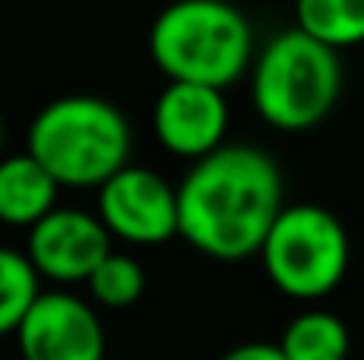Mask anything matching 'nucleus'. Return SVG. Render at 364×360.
<instances>
[{"label":"nucleus","instance_id":"1","mask_svg":"<svg viewBox=\"0 0 364 360\" xmlns=\"http://www.w3.org/2000/svg\"><path fill=\"white\" fill-rule=\"evenodd\" d=\"M181 237L216 261L262 254L283 205V173L276 159L255 145H223L198 159L181 187Z\"/></svg>","mask_w":364,"mask_h":360},{"label":"nucleus","instance_id":"2","mask_svg":"<svg viewBox=\"0 0 364 360\" xmlns=\"http://www.w3.org/2000/svg\"><path fill=\"white\" fill-rule=\"evenodd\" d=\"M255 28L230 0H170L149 28V57L166 82L230 89L251 75Z\"/></svg>","mask_w":364,"mask_h":360},{"label":"nucleus","instance_id":"3","mask_svg":"<svg viewBox=\"0 0 364 360\" xmlns=\"http://www.w3.org/2000/svg\"><path fill=\"white\" fill-rule=\"evenodd\" d=\"M25 148L60 187H103L131 159V124L110 99L60 96L32 117Z\"/></svg>","mask_w":364,"mask_h":360},{"label":"nucleus","instance_id":"4","mask_svg":"<svg viewBox=\"0 0 364 360\" xmlns=\"http://www.w3.org/2000/svg\"><path fill=\"white\" fill-rule=\"evenodd\" d=\"M251 107L276 131H308L333 114L343 92L340 50L294 28L276 32L251 64Z\"/></svg>","mask_w":364,"mask_h":360},{"label":"nucleus","instance_id":"5","mask_svg":"<svg viewBox=\"0 0 364 360\" xmlns=\"http://www.w3.org/2000/svg\"><path fill=\"white\" fill-rule=\"evenodd\" d=\"M262 265L279 293L294 300H322L350 268L347 227L322 205H287L262 244Z\"/></svg>","mask_w":364,"mask_h":360},{"label":"nucleus","instance_id":"6","mask_svg":"<svg viewBox=\"0 0 364 360\" xmlns=\"http://www.w3.org/2000/svg\"><path fill=\"white\" fill-rule=\"evenodd\" d=\"M96 216L124 244H166L181 237L177 187L156 170L124 166L103 187H96Z\"/></svg>","mask_w":364,"mask_h":360},{"label":"nucleus","instance_id":"7","mask_svg":"<svg viewBox=\"0 0 364 360\" xmlns=\"http://www.w3.org/2000/svg\"><path fill=\"white\" fill-rule=\"evenodd\" d=\"M21 360H103L107 336L92 304L75 293L50 290L28 307L14 332Z\"/></svg>","mask_w":364,"mask_h":360},{"label":"nucleus","instance_id":"8","mask_svg":"<svg viewBox=\"0 0 364 360\" xmlns=\"http://www.w3.org/2000/svg\"><path fill=\"white\" fill-rule=\"evenodd\" d=\"M114 251V234L107 223L85 209H53L28 230V258L36 272L50 283L71 286L89 283L96 265Z\"/></svg>","mask_w":364,"mask_h":360},{"label":"nucleus","instance_id":"9","mask_svg":"<svg viewBox=\"0 0 364 360\" xmlns=\"http://www.w3.org/2000/svg\"><path fill=\"white\" fill-rule=\"evenodd\" d=\"M230 107L223 89L195 82H166L152 107V131L159 145L181 159H205L223 148Z\"/></svg>","mask_w":364,"mask_h":360},{"label":"nucleus","instance_id":"10","mask_svg":"<svg viewBox=\"0 0 364 360\" xmlns=\"http://www.w3.org/2000/svg\"><path fill=\"white\" fill-rule=\"evenodd\" d=\"M57 177L25 148L0 159V223L32 230L57 209Z\"/></svg>","mask_w":364,"mask_h":360},{"label":"nucleus","instance_id":"11","mask_svg":"<svg viewBox=\"0 0 364 360\" xmlns=\"http://www.w3.org/2000/svg\"><path fill=\"white\" fill-rule=\"evenodd\" d=\"M279 350L287 354V360H347L350 329L340 315L308 307L287 322L279 336Z\"/></svg>","mask_w":364,"mask_h":360},{"label":"nucleus","instance_id":"12","mask_svg":"<svg viewBox=\"0 0 364 360\" xmlns=\"http://www.w3.org/2000/svg\"><path fill=\"white\" fill-rule=\"evenodd\" d=\"M294 25L333 50L364 43V0H294Z\"/></svg>","mask_w":364,"mask_h":360},{"label":"nucleus","instance_id":"13","mask_svg":"<svg viewBox=\"0 0 364 360\" xmlns=\"http://www.w3.org/2000/svg\"><path fill=\"white\" fill-rule=\"evenodd\" d=\"M39 279L43 276L36 272L28 254L0 247V339L14 336L28 307L39 300Z\"/></svg>","mask_w":364,"mask_h":360},{"label":"nucleus","instance_id":"14","mask_svg":"<svg viewBox=\"0 0 364 360\" xmlns=\"http://www.w3.org/2000/svg\"><path fill=\"white\" fill-rule=\"evenodd\" d=\"M89 293L107 311H124V307L138 304L141 293H145V268H141V261L134 254H127V251H110L96 265V272L89 276Z\"/></svg>","mask_w":364,"mask_h":360},{"label":"nucleus","instance_id":"15","mask_svg":"<svg viewBox=\"0 0 364 360\" xmlns=\"http://www.w3.org/2000/svg\"><path fill=\"white\" fill-rule=\"evenodd\" d=\"M220 360H287V354L279 350V343H241Z\"/></svg>","mask_w":364,"mask_h":360},{"label":"nucleus","instance_id":"16","mask_svg":"<svg viewBox=\"0 0 364 360\" xmlns=\"http://www.w3.org/2000/svg\"><path fill=\"white\" fill-rule=\"evenodd\" d=\"M0 159H4V117H0Z\"/></svg>","mask_w":364,"mask_h":360}]
</instances>
